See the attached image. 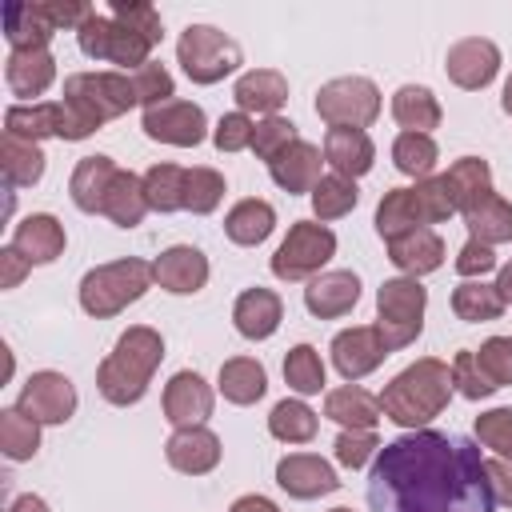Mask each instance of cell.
I'll return each mask as SVG.
<instances>
[{"mask_svg":"<svg viewBox=\"0 0 512 512\" xmlns=\"http://www.w3.org/2000/svg\"><path fill=\"white\" fill-rule=\"evenodd\" d=\"M228 512H280L268 496H260V492H248V496H240V500H232V508Z\"/></svg>","mask_w":512,"mask_h":512,"instance_id":"obj_59","label":"cell"},{"mask_svg":"<svg viewBox=\"0 0 512 512\" xmlns=\"http://www.w3.org/2000/svg\"><path fill=\"white\" fill-rule=\"evenodd\" d=\"M284 384L296 396H316L324 388V360H320V352L312 344L288 348V356H284Z\"/></svg>","mask_w":512,"mask_h":512,"instance_id":"obj_45","label":"cell"},{"mask_svg":"<svg viewBox=\"0 0 512 512\" xmlns=\"http://www.w3.org/2000/svg\"><path fill=\"white\" fill-rule=\"evenodd\" d=\"M64 100L96 128L140 104L128 72H72L64 76Z\"/></svg>","mask_w":512,"mask_h":512,"instance_id":"obj_7","label":"cell"},{"mask_svg":"<svg viewBox=\"0 0 512 512\" xmlns=\"http://www.w3.org/2000/svg\"><path fill=\"white\" fill-rule=\"evenodd\" d=\"M316 428H320V420H316V412L304 404V400H280L272 412H268V432L280 440V444H308L312 436H316Z\"/></svg>","mask_w":512,"mask_h":512,"instance_id":"obj_43","label":"cell"},{"mask_svg":"<svg viewBox=\"0 0 512 512\" xmlns=\"http://www.w3.org/2000/svg\"><path fill=\"white\" fill-rule=\"evenodd\" d=\"M324 160L332 164V172L360 180L376 164V144L364 128H328L324 132Z\"/></svg>","mask_w":512,"mask_h":512,"instance_id":"obj_24","label":"cell"},{"mask_svg":"<svg viewBox=\"0 0 512 512\" xmlns=\"http://www.w3.org/2000/svg\"><path fill=\"white\" fill-rule=\"evenodd\" d=\"M356 204H360V188H356V180H348V176H340V172L320 176V184L312 188V212H316L320 224L348 216Z\"/></svg>","mask_w":512,"mask_h":512,"instance_id":"obj_44","label":"cell"},{"mask_svg":"<svg viewBox=\"0 0 512 512\" xmlns=\"http://www.w3.org/2000/svg\"><path fill=\"white\" fill-rule=\"evenodd\" d=\"M216 388H220V396H224L228 404L248 408V404H256V400L268 392V372H264V364L252 360V356H232V360L220 364Z\"/></svg>","mask_w":512,"mask_h":512,"instance_id":"obj_32","label":"cell"},{"mask_svg":"<svg viewBox=\"0 0 512 512\" xmlns=\"http://www.w3.org/2000/svg\"><path fill=\"white\" fill-rule=\"evenodd\" d=\"M8 512H48V504H44L36 492H28V496H16V500L8 504Z\"/></svg>","mask_w":512,"mask_h":512,"instance_id":"obj_60","label":"cell"},{"mask_svg":"<svg viewBox=\"0 0 512 512\" xmlns=\"http://www.w3.org/2000/svg\"><path fill=\"white\" fill-rule=\"evenodd\" d=\"M128 76H132L136 100H140L144 108H156V104H164V100H176L172 72H168L160 60H148V64H140V68H136V72H128Z\"/></svg>","mask_w":512,"mask_h":512,"instance_id":"obj_47","label":"cell"},{"mask_svg":"<svg viewBox=\"0 0 512 512\" xmlns=\"http://www.w3.org/2000/svg\"><path fill=\"white\" fill-rule=\"evenodd\" d=\"M500 104H504V112L512 116V76L504 80V96H500Z\"/></svg>","mask_w":512,"mask_h":512,"instance_id":"obj_62","label":"cell"},{"mask_svg":"<svg viewBox=\"0 0 512 512\" xmlns=\"http://www.w3.org/2000/svg\"><path fill=\"white\" fill-rule=\"evenodd\" d=\"M328 352H332L336 372H340L348 384L364 380L368 372H376V368L384 364V356H392V352L384 348V340H380L376 324H352V328L336 332Z\"/></svg>","mask_w":512,"mask_h":512,"instance_id":"obj_13","label":"cell"},{"mask_svg":"<svg viewBox=\"0 0 512 512\" xmlns=\"http://www.w3.org/2000/svg\"><path fill=\"white\" fill-rule=\"evenodd\" d=\"M444 72H448V80H452L456 88L480 92V88H488V84L496 80V72H500V48H496L492 40H484V36H464V40H456V44L448 48Z\"/></svg>","mask_w":512,"mask_h":512,"instance_id":"obj_14","label":"cell"},{"mask_svg":"<svg viewBox=\"0 0 512 512\" xmlns=\"http://www.w3.org/2000/svg\"><path fill=\"white\" fill-rule=\"evenodd\" d=\"M416 228H424V220H420L412 188H388L380 196V204H376V232H380V240L388 244V240H396L404 232H416Z\"/></svg>","mask_w":512,"mask_h":512,"instance_id":"obj_37","label":"cell"},{"mask_svg":"<svg viewBox=\"0 0 512 512\" xmlns=\"http://www.w3.org/2000/svg\"><path fill=\"white\" fill-rule=\"evenodd\" d=\"M508 264H512V260H508Z\"/></svg>","mask_w":512,"mask_h":512,"instance_id":"obj_64","label":"cell"},{"mask_svg":"<svg viewBox=\"0 0 512 512\" xmlns=\"http://www.w3.org/2000/svg\"><path fill=\"white\" fill-rule=\"evenodd\" d=\"M140 128L148 140H160L172 148H196L208 136V116L192 100H164L156 108H144Z\"/></svg>","mask_w":512,"mask_h":512,"instance_id":"obj_11","label":"cell"},{"mask_svg":"<svg viewBox=\"0 0 512 512\" xmlns=\"http://www.w3.org/2000/svg\"><path fill=\"white\" fill-rule=\"evenodd\" d=\"M484 472H488V488H492L496 504H508L512 508V460L492 456V460H484Z\"/></svg>","mask_w":512,"mask_h":512,"instance_id":"obj_57","label":"cell"},{"mask_svg":"<svg viewBox=\"0 0 512 512\" xmlns=\"http://www.w3.org/2000/svg\"><path fill=\"white\" fill-rule=\"evenodd\" d=\"M360 300V276L348 272V268H332V272H320L308 280L304 288V308L316 316V320H336V316H348Z\"/></svg>","mask_w":512,"mask_h":512,"instance_id":"obj_18","label":"cell"},{"mask_svg":"<svg viewBox=\"0 0 512 512\" xmlns=\"http://www.w3.org/2000/svg\"><path fill=\"white\" fill-rule=\"evenodd\" d=\"M496 268V252L488 248V244H480V240H464V248L456 252V272L464 276V280H480V276H488Z\"/></svg>","mask_w":512,"mask_h":512,"instance_id":"obj_56","label":"cell"},{"mask_svg":"<svg viewBox=\"0 0 512 512\" xmlns=\"http://www.w3.org/2000/svg\"><path fill=\"white\" fill-rule=\"evenodd\" d=\"M496 292H500V300H504V308L512 304V264H504L500 272H496Z\"/></svg>","mask_w":512,"mask_h":512,"instance_id":"obj_61","label":"cell"},{"mask_svg":"<svg viewBox=\"0 0 512 512\" xmlns=\"http://www.w3.org/2000/svg\"><path fill=\"white\" fill-rule=\"evenodd\" d=\"M388 260L404 272V276H428L444 264V240L436 228H416V232H404L396 240H388Z\"/></svg>","mask_w":512,"mask_h":512,"instance_id":"obj_27","label":"cell"},{"mask_svg":"<svg viewBox=\"0 0 512 512\" xmlns=\"http://www.w3.org/2000/svg\"><path fill=\"white\" fill-rule=\"evenodd\" d=\"M316 116L328 128H368L380 116V88L368 76H336L320 84Z\"/></svg>","mask_w":512,"mask_h":512,"instance_id":"obj_10","label":"cell"},{"mask_svg":"<svg viewBox=\"0 0 512 512\" xmlns=\"http://www.w3.org/2000/svg\"><path fill=\"white\" fill-rule=\"evenodd\" d=\"M120 24H128L132 32H140V36H148L152 44H160L164 40V24H160V12L148 4V0H112V8H108Z\"/></svg>","mask_w":512,"mask_h":512,"instance_id":"obj_51","label":"cell"},{"mask_svg":"<svg viewBox=\"0 0 512 512\" xmlns=\"http://www.w3.org/2000/svg\"><path fill=\"white\" fill-rule=\"evenodd\" d=\"M220 436L212 432V428H204V424H196V428H176L172 436H168V444H164V460L176 468V472H184V476H204V472H212L216 464H220Z\"/></svg>","mask_w":512,"mask_h":512,"instance_id":"obj_19","label":"cell"},{"mask_svg":"<svg viewBox=\"0 0 512 512\" xmlns=\"http://www.w3.org/2000/svg\"><path fill=\"white\" fill-rule=\"evenodd\" d=\"M0 452L12 464L32 460L40 452V424L32 416H24L16 404L12 408H0Z\"/></svg>","mask_w":512,"mask_h":512,"instance_id":"obj_40","label":"cell"},{"mask_svg":"<svg viewBox=\"0 0 512 512\" xmlns=\"http://www.w3.org/2000/svg\"><path fill=\"white\" fill-rule=\"evenodd\" d=\"M444 180H448V192H452L456 212H468L472 204H480L484 196H492V168L480 156H460L444 172Z\"/></svg>","mask_w":512,"mask_h":512,"instance_id":"obj_36","label":"cell"},{"mask_svg":"<svg viewBox=\"0 0 512 512\" xmlns=\"http://www.w3.org/2000/svg\"><path fill=\"white\" fill-rule=\"evenodd\" d=\"M76 40H80V52H84V56L104 60V64H120L124 72H128V68L136 72L140 64H148V52L156 48L148 36L132 32L128 24H120L112 12H92V16L80 24Z\"/></svg>","mask_w":512,"mask_h":512,"instance_id":"obj_9","label":"cell"},{"mask_svg":"<svg viewBox=\"0 0 512 512\" xmlns=\"http://www.w3.org/2000/svg\"><path fill=\"white\" fill-rule=\"evenodd\" d=\"M452 384H456V392L468 396V400H488V396L496 392V384L488 380V372L476 364V352H472V348H464V352L452 356Z\"/></svg>","mask_w":512,"mask_h":512,"instance_id":"obj_49","label":"cell"},{"mask_svg":"<svg viewBox=\"0 0 512 512\" xmlns=\"http://www.w3.org/2000/svg\"><path fill=\"white\" fill-rule=\"evenodd\" d=\"M164 360V340L156 328L148 324H132L128 332H120L116 348L100 360L96 368V392L116 404V408H128V404H140L148 384H152V372L160 368Z\"/></svg>","mask_w":512,"mask_h":512,"instance_id":"obj_3","label":"cell"},{"mask_svg":"<svg viewBox=\"0 0 512 512\" xmlns=\"http://www.w3.org/2000/svg\"><path fill=\"white\" fill-rule=\"evenodd\" d=\"M476 440L500 460H512V408H488L476 416Z\"/></svg>","mask_w":512,"mask_h":512,"instance_id":"obj_50","label":"cell"},{"mask_svg":"<svg viewBox=\"0 0 512 512\" xmlns=\"http://www.w3.org/2000/svg\"><path fill=\"white\" fill-rule=\"evenodd\" d=\"M152 280L172 296H192L208 284V256L192 244H172L152 260Z\"/></svg>","mask_w":512,"mask_h":512,"instance_id":"obj_17","label":"cell"},{"mask_svg":"<svg viewBox=\"0 0 512 512\" xmlns=\"http://www.w3.org/2000/svg\"><path fill=\"white\" fill-rule=\"evenodd\" d=\"M228 184L216 168H188V184H184V212L192 216H208L216 212V204L224 200Z\"/></svg>","mask_w":512,"mask_h":512,"instance_id":"obj_46","label":"cell"},{"mask_svg":"<svg viewBox=\"0 0 512 512\" xmlns=\"http://www.w3.org/2000/svg\"><path fill=\"white\" fill-rule=\"evenodd\" d=\"M392 120L404 132L432 136V128H440V120H444V108H440V100H436L432 88H424V84H400L392 92Z\"/></svg>","mask_w":512,"mask_h":512,"instance_id":"obj_29","label":"cell"},{"mask_svg":"<svg viewBox=\"0 0 512 512\" xmlns=\"http://www.w3.org/2000/svg\"><path fill=\"white\" fill-rule=\"evenodd\" d=\"M476 364L488 372L496 388H508L512 384V336H488L476 348Z\"/></svg>","mask_w":512,"mask_h":512,"instance_id":"obj_53","label":"cell"},{"mask_svg":"<svg viewBox=\"0 0 512 512\" xmlns=\"http://www.w3.org/2000/svg\"><path fill=\"white\" fill-rule=\"evenodd\" d=\"M324 416L336 420L340 428H352V432H376L384 408H380V396H372L368 388L344 384V388H332L324 396Z\"/></svg>","mask_w":512,"mask_h":512,"instance_id":"obj_28","label":"cell"},{"mask_svg":"<svg viewBox=\"0 0 512 512\" xmlns=\"http://www.w3.org/2000/svg\"><path fill=\"white\" fill-rule=\"evenodd\" d=\"M28 260L8 244V248H0V288H16L24 276H28Z\"/></svg>","mask_w":512,"mask_h":512,"instance_id":"obj_58","label":"cell"},{"mask_svg":"<svg viewBox=\"0 0 512 512\" xmlns=\"http://www.w3.org/2000/svg\"><path fill=\"white\" fill-rule=\"evenodd\" d=\"M44 148L36 140H24V136H0V172H4V184L8 188H32L40 176H44Z\"/></svg>","mask_w":512,"mask_h":512,"instance_id":"obj_31","label":"cell"},{"mask_svg":"<svg viewBox=\"0 0 512 512\" xmlns=\"http://www.w3.org/2000/svg\"><path fill=\"white\" fill-rule=\"evenodd\" d=\"M284 320V304L272 288H244L232 304V324L244 340H268Z\"/></svg>","mask_w":512,"mask_h":512,"instance_id":"obj_22","label":"cell"},{"mask_svg":"<svg viewBox=\"0 0 512 512\" xmlns=\"http://www.w3.org/2000/svg\"><path fill=\"white\" fill-rule=\"evenodd\" d=\"M60 128V100H36V104H12L4 112V132L8 136H24V140H44L56 136Z\"/></svg>","mask_w":512,"mask_h":512,"instance_id":"obj_38","label":"cell"},{"mask_svg":"<svg viewBox=\"0 0 512 512\" xmlns=\"http://www.w3.org/2000/svg\"><path fill=\"white\" fill-rule=\"evenodd\" d=\"M320 164H324V148H316V144H308V140H296V144H288V148L268 164V172H272V180H276L288 196H300V192L312 196V188L320 184Z\"/></svg>","mask_w":512,"mask_h":512,"instance_id":"obj_25","label":"cell"},{"mask_svg":"<svg viewBox=\"0 0 512 512\" xmlns=\"http://www.w3.org/2000/svg\"><path fill=\"white\" fill-rule=\"evenodd\" d=\"M424 308L428 288L412 276H392L376 288V332L388 352L416 344V336L424 332Z\"/></svg>","mask_w":512,"mask_h":512,"instance_id":"obj_5","label":"cell"},{"mask_svg":"<svg viewBox=\"0 0 512 512\" xmlns=\"http://www.w3.org/2000/svg\"><path fill=\"white\" fill-rule=\"evenodd\" d=\"M456 384H452V364L436 360V356H420L416 364H408L404 372H396L384 392H380V408L392 424L416 432L428 428L452 400Z\"/></svg>","mask_w":512,"mask_h":512,"instance_id":"obj_2","label":"cell"},{"mask_svg":"<svg viewBox=\"0 0 512 512\" xmlns=\"http://www.w3.org/2000/svg\"><path fill=\"white\" fill-rule=\"evenodd\" d=\"M472 240L496 248V244H512V200H504L500 192L484 196L480 204H472L468 212H460Z\"/></svg>","mask_w":512,"mask_h":512,"instance_id":"obj_34","label":"cell"},{"mask_svg":"<svg viewBox=\"0 0 512 512\" xmlns=\"http://www.w3.org/2000/svg\"><path fill=\"white\" fill-rule=\"evenodd\" d=\"M332 512H352V508H332Z\"/></svg>","mask_w":512,"mask_h":512,"instance_id":"obj_63","label":"cell"},{"mask_svg":"<svg viewBox=\"0 0 512 512\" xmlns=\"http://www.w3.org/2000/svg\"><path fill=\"white\" fill-rule=\"evenodd\" d=\"M148 288H152V264H144L136 256L108 260V264H96L92 272H84L80 308L96 320H108V316L124 312L128 304H136Z\"/></svg>","mask_w":512,"mask_h":512,"instance_id":"obj_4","label":"cell"},{"mask_svg":"<svg viewBox=\"0 0 512 512\" xmlns=\"http://www.w3.org/2000/svg\"><path fill=\"white\" fill-rule=\"evenodd\" d=\"M272 228H276V208H272L268 200H256V196L236 200V204L228 208V216H224V236H228L232 244H240V248L264 244V240L272 236Z\"/></svg>","mask_w":512,"mask_h":512,"instance_id":"obj_30","label":"cell"},{"mask_svg":"<svg viewBox=\"0 0 512 512\" xmlns=\"http://www.w3.org/2000/svg\"><path fill=\"white\" fill-rule=\"evenodd\" d=\"M144 212H148L144 176H136V172L120 168V172H116V180H112V188H108V196H104L100 216H108L116 228H136V224L144 220Z\"/></svg>","mask_w":512,"mask_h":512,"instance_id":"obj_33","label":"cell"},{"mask_svg":"<svg viewBox=\"0 0 512 512\" xmlns=\"http://www.w3.org/2000/svg\"><path fill=\"white\" fill-rule=\"evenodd\" d=\"M252 136H256V120L248 112H224L220 124L212 128V144L220 152H244L252 148Z\"/></svg>","mask_w":512,"mask_h":512,"instance_id":"obj_54","label":"cell"},{"mask_svg":"<svg viewBox=\"0 0 512 512\" xmlns=\"http://www.w3.org/2000/svg\"><path fill=\"white\" fill-rule=\"evenodd\" d=\"M300 136H296V124L288 120V116H264L260 124H256V136H252V152H256V160H264V164H272L288 144H296Z\"/></svg>","mask_w":512,"mask_h":512,"instance_id":"obj_48","label":"cell"},{"mask_svg":"<svg viewBox=\"0 0 512 512\" xmlns=\"http://www.w3.org/2000/svg\"><path fill=\"white\" fill-rule=\"evenodd\" d=\"M184 184H188V168L180 164H152L144 172V196L152 212H180L184 208Z\"/></svg>","mask_w":512,"mask_h":512,"instance_id":"obj_42","label":"cell"},{"mask_svg":"<svg viewBox=\"0 0 512 512\" xmlns=\"http://www.w3.org/2000/svg\"><path fill=\"white\" fill-rule=\"evenodd\" d=\"M336 256V232L320 220H296L280 248L272 252V276L276 280H312L324 272V264Z\"/></svg>","mask_w":512,"mask_h":512,"instance_id":"obj_8","label":"cell"},{"mask_svg":"<svg viewBox=\"0 0 512 512\" xmlns=\"http://www.w3.org/2000/svg\"><path fill=\"white\" fill-rule=\"evenodd\" d=\"M368 504L372 512H492L496 496L468 436L416 428L380 444L368 472Z\"/></svg>","mask_w":512,"mask_h":512,"instance_id":"obj_1","label":"cell"},{"mask_svg":"<svg viewBox=\"0 0 512 512\" xmlns=\"http://www.w3.org/2000/svg\"><path fill=\"white\" fill-rule=\"evenodd\" d=\"M28 264H52L60 252H64V244H68V236H64V224L52 216V212H32V216H24L16 228H12V240H8Z\"/></svg>","mask_w":512,"mask_h":512,"instance_id":"obj_21","label":"cell"},{"mask_svg":"<svg viewBox=\"0 0 512 512\" xmlns=\"http://www.w3.org/2000/svg\"><path fill=\"white\" fill-rule=\"evenodd\" d=\"M52 24L44 20L40 4L36 0H16V4H4V40L8 48H48L52 40Z\"/></svg>","mask_w":512,"mask_h":512,"instance_id":"obj_35","label":"cell"},{"mask_svg":"<svg viewBox=\"0 0 512 512\" xmlns=\"http://www.w3.org/2000/svg\"><path fill=\"white\" fill-rule=\"evenodd\" d=\"M16 408H20L24 416H32L36 424H64V420H72V412H76V384H72L64 372L40 368V372H32V376L24 380Z\"/></svg>","mask_w":512,"mask_h":512,"instance_id":"obj_12","label":"cell"},{"mask_svg":"<svg viewBox=\"0 0 512 512\" xmlns=\"http://www.w3.org/2000/svg\"><path fill=\"white\" fill-rule=\"evenodd\" d=\"M452 312H456V320H464V324H484V320H500L504 300H500L496 284L464 280V284L452 288Z\"/></svg>","mask_w":512,"mask_h":512,"instance_id":"obj_39","label":"cell"},{"mask_svg":"<svg viewBox=\"0 0 512 512\" xmlns=\"http://www.w3.org/2000/svg\"><path fill=\"white\" fill-rule=\"evenodd\" d=\"M36 4H40L44 20L52 24V32H60V28H76V32H80V24L96 12V8L84 4V0H36Z\"/></svg>","mask_w":512,"mask_h":512,"instance_id":"obj_55","label":"cell"},{"mask_svg":"<svg viewBox=\"0 0 512 512\" xmlns=\"http://www.w3.org/2000/svg\"><path fill=\"white\" fill-rule=\"evenodd\" d=\"M276 484L292 496V500H316V496H332L340 488L336 468L316 456V452H288L276 464Z\"/></svg>","mask_w":512,"mask_h":512,"instance_id":"obj_16","label":"cell"},{"mask_svg":"<svg viewBox=\"0 0 512 512\" xmlns=\"http://www.w3.org/2000/svg\"><path fill=\"white\" fill-rule=\"evenodd\" d=\"M436 160H440V148L424 132H400L392 140V164H396V172H404L412 180H428Z\"/></svg>","mask_w":512,"mask_h":512,"instance_id":"obj_41","label":"cell"},{"mask_svg":"<svg viewBox=\"0 0 512 512\" xmlns=\"http://www.w3.org/2000/svg\"><path fill=\"white\" fill-rule=\"evenodd\" d=\"M164 420L172 424V428H196V424H204L208 416H212V404H216V396H212V384L200 376V372H176L168 384H164Z\"/></svg>","mask_w":512,"mask_h":512,"instance_id":"obj_15","label":"cell"},{"mask_svg":"<svg viewBox=\"0 0 512 512\" xmlns=\"http://www.w3.org/2000/svg\"><path fill=\"white\" fill-rule=\"evenodd\" d=\"M116 172H120L116 160L104 156V152L80 156L76 168H72V176H68V196H72V204H76L80 212H100V208H104V196H108V188H112V180H116Z\"/></svg>","mask_w":512,"mask_h":512,"instance_id":"obj_26","label":"cell"},{"mask_svg":"<svg viewBox=\"0 0 512 512\" xmlns=\"http://www.w3.org/2000/svg\"><path fill=\"white\" fill-rule=\"evenodd\" d=\"M376 452H380V440H376V432H352V428H340V436H336V444H332V456H336V464L340 468H364L368 460H376Z\"/></svg>","mask_w":512,"mask_h":512,"instance_id":"obj_52","label":"cell"},{"mask_svg":"<svg viewBox=\"0 0 512 512\" xmlns=\"http://www.w3.org/2000/svg\"><path fill=\"white\" fill-rule=\"evenodd\" d=\"M4 80L12 96H24L36 104V96H44L56 80V56L48 48H16L4 60Z\"/></svg>","mask_w":512,"mask_h":512,"instance_id":"obj_20","label":"cell"},{"mask_svg":"<svg viewBox=\"0 0 512 512\" xmlns=\"http://www.w3.org/2000/svg\"><path fill=\"white\" fill-rule=\"evenodd\" d=\"M236 112H260V116H280V104L288 100V80L276 68H248L232 84Z\"/></svg>","mask_w":512,"mask_h":512,"instance_id":"obj_23","label":"cell"},{"mask_svg":"<svg viewBox=\"0 0 512 512\" xmlns=\"http://www.w3.org/2000/svg\"><path fill=\"white\" fill-rule=\"evenodd\" d=\"M176 60L192 84H216L244 64V52L228 32L212 24H188L176 40Z\"/></svg>","mask_w":512,"mask_h":512,"instance_id":"obj_6","label":"cell"}]
</instances>
